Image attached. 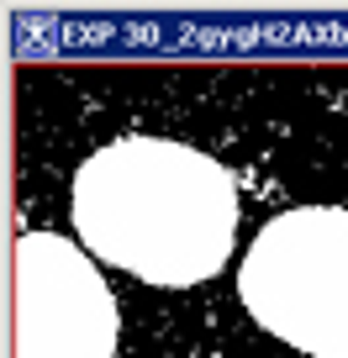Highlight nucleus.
<instances>
[{
  "label": "nucleus",
  "instance_id": "2",
  "mask_svg": "<svg viewBox=\"0 0 348 358\" xmlns=\"http://www.w3.org/2000/svg\"><path fill=\"white\" fill-rule=\"evenodd\" d=\"M237 295L270 337L348 358V206H295L253 237Z\"/></svg>",
  "mask_w": 348,
  "mask_h": 358
},
{
  "label": "nucleus",
  "instance_id": "3",
  "mask_svg": "<svg viewBox=\"0 0 348 358\" xmlns=\"http://www.w3.org/2000/svg\"><path fill=\"white\" fill-rule=\"evenodd\" d=\"M116 332L111 290L74 243L16 237V358H116Z\"/></svg>",
  "mask_w": 348,
  "mask_h": 358
},
{
  "label": "nucleus",
  "instance_id": "1",
  "mask_svg": "<svg viewBox=\"0 0 348 358\" xmlns=\"http://www.w3.org/2000/svg\"><path fill=\"white\" fill-rule=\"evenodd\" d=\"M74 227L106 264L164 290H185L227 264L237 185L201 148L122 137L90 153L74 174Z\"/></svg>",
  "mask_w": 348,
  "mask_h": 358
}]
</instances>
